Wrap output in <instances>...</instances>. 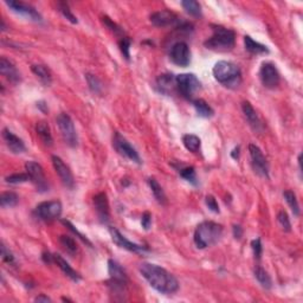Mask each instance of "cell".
Here are the masks:
<instances>
[{
  "label": "cell",
  "mask_w": 303,
  "mask_h": 303,
  "mask_svg": "<svg viewBox=\"0 0 303 303\" xmlns=\"http://www.w3.org/2000/svg\"><path fill=\"white\" fill-rule=\"evenodd\" d=\"M140 274L150 283L153 289L164 295H171L179 289L178 279L166 269L153 264V263H142L140 264Z\"/></svg>",
  "instance_id": "cell-1"
},
{
  "label": "cell",
  "mask_w": 303,
  "mask_h": 303,
  "mask_svg": "<svg viewBox=\"0 0 303 303\" xmlns=\"http://www.w3.org/2000/svg\"><path fill=\"white\" fill-rule=\"evenodd\" d=\"M223 227L214 222H202L194 231L193 241L198 249H206L216 244L222 238Z\"/></svg>",
  "instance_id": "cell-2"
},
{
  "label": "cell",
  "mask_w": 303,
  "mask_h": 303,
  "mask_svg": "<svg viewBox=\"0 0 303 303\" xmlns=\"http://www.w3.org/2000/svg\"><path fill=\"white\" fill-rule=\"evenodd\" d=\"M212 36L204 43L205 48L217 52L232 50L236 42V33L232 30L221 25H212Z\"/></svg>",
  "instance_id": "cell-3"
},
{
  "label": "cell",
  "mask_w": 303,
  "mask_h": 303,
  "mask_svg": "<svg viewBox=\"0 0 303 303\" xmlns=\"http://www.w3.org/2000/svg\"><path fill=\"white\" fill-rule=\"evenodd\" d=\"M213 76L224 87L237 88L242 82L241 69L232 62L219 61L213 67Z\"/></svg>",
  "instance_id": "cell-4"
},
{
  "label": "cell",
  "mask_w": 303,
  "mask_h": 303,
  "mask_svg": "<svg viewBox=\"0 0 303 303\" xmlns=\"http://www.w3.org/2000/svg\"><path fill=\"white\" fill-rule=\"evenodd\" d=\"M176 83L180 95L188 100H192V97L202 89V82L194 74H180L176 76Z\"/></svg>",
  "instance_id": "cell-5"
},
{
  "label": "cell",
  "mask_w": 303,
  "mask_h": 303,
  "mask_svg": "<svg viewBox=\"0 0 303 303\" xmlns=\"http://www.w3.org/2000/svg\"><path fill=\"white\" fill-rule=\"evenodd\" d=\"M108 274H109L110 277L109 287L111 288V290L114 293H122L128 283V276L125 269L116 261L109 259L108 261Z\"/></svg>",
  "instance_id": "cell-6"
},
{
  "label": "cell",
  "mask_w": 303,
  "mask_h": 303,
  "mask_svg": "<svg viewBox=\"0 0 303 303\" xmlns=\"http://www.w3.org/2000/svg\"><path fill=\"white\" fill-rule=\"evenodd\" d=\"M56 122L65 144L70 147H76L78 145V136H77L75 125L71 117L67 113H61L57 116Z\"/></svg>",
  "instance_id": "cell-7"
},
{
  "label": "cell",
  "mask_w": 303,
  "mask_h": 303,
  "mask_svg": "<svg viewBox=\"0 0 303 303\" xmlns=\"http://www.w3.org/2000/svg\"><path fill=\"white\" fill-rule=\"evenodd\" d=\"M25 170H26L30 181L35 185L37 191L41 193L48 192L49 182L42 166L36 161H27L26 164H25Z\"/></svg>",
  "instance_id": "cell-8"
},
{
  "label": "cell",
  "mask_w": 303,
  "mask_h": 303,
  "mask_svg": "<svg viewBox=\"0 0 303 303\" xmlns=\"http://www.w3.org/2000/svg\"><path fill=\"white\" fill-rule=\"evenodd\" d=\"M62 204L57 200L43 202L35 208V214L41 221L51 222L58 219L62 214Z\"/></svg>",
  "instance_id": "cell-9"
},
{
  "label": "cell",
  "mask_w": 303,
  "mask_h": 303,
  "mask_svg": "<svg viewBox=\"0 0 303 303\" xmlns=\"http://www.w3.org/2000/svg\"><path fill=\"white\" fill-rule=\"evenodd\" d=\"M249 154H250L251 166L256 174H258L262 178H269V165L268 160L263 154L261 148L258 146L250 144L249 145Z\"/></svg>",
  "instance_id": "cell-10"
},
{
  "label": "cell",
  "mask_w": 303,
  "mask_h": 303,
  "mask_svg": "<svg viewBox=\"0 0 303 303\" xmlns=\"http://www.w3.org/2000/svg\"><path fill=\"white\" fill-rule=\"evenodd\" d=\"M113 147L115 148L117 153L124 156V158L130 160V161L133 162H136V164L139 165L141 164V159H140L139 153L136 152L135 148H134L121 134L117 133V131H115V134H114L113 136Z\"/></svg>",
  "instance_id": "cell-11"
},
{
  "label": "cell",
  "mask_w": 303,
  "mask_h": 303,
  "mask_svg": "<svg viewBox=\"0 0 303 303\" xmlns=\"http://www.w3.org/2000/svg\"><path fill=\"white\" fill-rule=\"evenodd\" d=\"M259 79L262 84L268 89H275L279 85L281 82V76H279L278 70L276 65L270 62H264L259 69Z\"/></svg>",
  "instance_id": "cell-12"
},
{
  "label": "cell",
  "mask_w": 303,
  "mask_h": 303,
  "mask_svg": "<svg viewBox=\"0 0 303 303\" xmlns=\"http://www.w3.org/2000/svg\"><path fill=\"white\" fill-rule=\"evenodd\" d=\"M170 58L173 64L186 68L191 63V50L185 42H177L170 51Z\"/></svg>",
  "instance_id": "cell-13"
},
{
  "label": "cell",
  "mask_w": 303,
  "mask_h": 303,
  "mask_svg": "<svg viewBox=\"0 0 303 303\" xmlns=\"http://www.w3.org/2000/svg\"><path fill=\"white\" fill-rule=\"evenodd\" d=\"M5 4H6L14 13L21 14V16L25 17V18L30 19V21H32L35 23L43 22L42 14L39 13L35 7L31 6V5L25 4V2H23V1H16V0H10V1L6 0Z\"/></svg>",
  "instance_id": "cell-14"
},
{
  "label": "cell",
  "mask_w": 303,
  "mask_h": 303,
  "mask_svg": "<svg viewBox=\"0 0 303 303\" xmlns=\"http://www.w3.org/2000/svg\"><path fill=\"white\" fill-rule=\"evenodd\" d=\"M109 233L111 237V241H113L117 247L126 249V250L130 251V252H135V253H144L146 251H148V248L144 247V245L136 244V243H133L130 241H128L127 238L117 230L116 227H109Z\"/></svg>",
  "instance_id": "cell-15"
},
{
  "label": "cell",
  "mask_w": 303,
  "mask_h": 303,
  "mask_svg": "<svg viewBox=\"0 0 303 303\" xmlns=\"http://www.w3.org/2000/svg\"><path fill=\"white\" fill-rule=\"evenodd\" d=\"M51 160H52L53 168H55L56 173L58 174L59 179L62 180L63 185H64L65 187L73 190V188L75 187V180H74V176L73 173H71L69 166L65 165V162L57 155H52Z\"/></svg>",
  "instance_id": "cell-16"
},
{
  "label": "cell",
  "mask_w": 303,
  "mask_h": 303,
  "mask_svg": "<svg viewBox=\"0 0 303 303\" xmlns=\"http://www.w3.org/2000/svg\"><path fill=\"white\" fill-rule=\"evenodd\" d=\"M151 23L154 26L158 27H167V26H173V25L178 24L179 18L176 13L171 12V11L162 10L158 11V12H154L151 14L150 17Z\"/></svg>",
  "instance_id": "cell-17"
},
{
  "label": "cell",
  "mask_w": 303,
  "mask_h": 303,
  "mask_svg": "<svg viewBox=\"0 0 303 303\" xmlns=\"http://www.w3.org/2000/svg\"><path fill=\"white\" fill-rule=\"evenodd\" d=\"M94 206H95L97 217L102 224H107L110 218L109 202L105 192H100L94 197Z\"/></svg>",
  "instance_id": "cell-18"
},
{
  "label": "cell",
  "mask_w": 303,
  "mask_h": 303,
  "mask_svg": "<svg viewBox=\"0 0 303 303\" xmlns=\"http://www.w3.org/2000/svg\"><path fill=\"white\" fill-rule=\"evenodd\" d=\"M1 134H2V139H4L7 148L12 152L13 154H21L26 151V146H25L24 141H23L21 138H18L16 134H13L10 129L4 128Z\"/></svg>",
  "instance_id": "cell-19"
},
{
  "label": "cell",
  "mask_w": 303,
  "mask_h": 303,
  "mask_svg": "<svg viewBox=\"0 0 303 303\" xmlns=\"http://www.w3.org/2000/svg\"><path fill=\"white\" fill-rule=\"evenodd\" d=\"M0 74L13 84L21 82V74L17 70V68L5 57L0 58Z\"/></svg>",
  "instance_id": "cell-20"
},
{
  "label": "cell",
  "mask_w": 303,
  "mask_h": 303,
  "mask_svg": "<svg viewBox=\"0 0 303 303\" xmlns=\"http://www.w3.org/2000/svg\"><path fill=\"white\" fill-rule=\"evenodd\" d=\"M242 110L243 114H244L245 119H247L248 124L250 125V127L252 128L255 131H261L263 129V125L262 121L259 120L258 115H257L256 110L253 109V107L251 105L250 102L244 101L242 103Z\"/></svg>",
  "instance_id": "cell-21"
},
{
  "label": "cell",
  "mask_w": 303,
  "mask_h": 303,
  "mask_svg": "<svg viewBox=\"0 0 303 303\" xmlns=\"http://www.w3.org/2000/svg\"><path fill=\"white\" fill-rule=\"evenodd\" d=\"M156 88L161 94L165 95H171L174 91L177 90V83H176V77L170 74H165L161 75L156 79Z\"/></svg>",
  "instance_id": "cell-22"
},
{
  "label": "cell",
  "mask_w": 303,
  "mask_h": 303,
  "mask_svg": "<svg viewBox=\"0 0 303 303\" xmlns=\"http://www.w3.org/2000/svg\"><path fill=\"white\" fill-rule=\"evenodd\" d=\"M53 263L57 264V267L61 269L63 273H64V275H67L70 279H73L74 282L81 281V278H82L81 275H79L76 270H74V269L70 267L69 263L65 261L61 255H58V253H53Z\"/></svg>",
  "instance_id": "cell-23"
},
{
  "label": "cell",
  "mask_w": 303,
  "mask_h": 303,
  "mask_svg": "<svg viewBox=\"0 0 303 303\" xmlns=\"http://www.w3.org/2000/svg\"><path fill=\"white\" fill-rule=\"evenodd\" d=\"M36 133L45 146H52L53 140H52V135H51L50 126L48 125V122H45V121L37 122Z\"/></svg>",
  "instance_id": "cell-24"
},
{
  "label": "cell",
  "mask_w": 303,
  "mask_h": 303,
  "mask_svg": "<svg viewBox=\"0 0 303 303\" xmlns=\"http://www.w3.org/2000/svg\"><path fill=\"white\" fill-rule=\"evenodd\" d=\"M244 47L245 50L249 51L252 55H263V53H269V49L261 43L253 41L250 36H244Z\"/></svg>",
  "instance_id": "cell-25"
},
{
  "label": "cell",
  "mask_w": 303,
  "mask_h": 303,
  "mask_svg": "<svg viewBox=\"0 0 303 303\" xmlns=\"http://www.w3.org/2000/svg\"><path fill=\"white\" fill-rule=\"evenodd\" d=\"M192 104H193L194 109H196L197 111V114H198L200 117L210 119V117H212L214 115V110L212 109V107H211V105L208 104L205 100L196 99L192 101Z\"/></svg>",
  "instance_id": "cell-26"
},
{
  "label": "cell",
  "mask_w": 303,
  "mask_h": 303,
  "mask_svg": "<svg viewBox=\"0 0 303 303\" xmlns=\"http://www.w3.org/2000/svg\"><path fill=\"white\" fill-rule=\"evenodd\" d=\"M31 70L35 75L41 79V82L45 85H50L51 82H52V75H51V71L49 68L45 67V65L41 64H36L31 67Z\"/></svg>",
  "instance_id": "cell-27"
},
{
  "label": "cell",
  "mask_w": 303,
  "mask_h": 303,
  "mask_svg": "<svg viewBox=\"0 0 303 303\" xmlns=\"http://www.w3.org/2000/svg\"><path fill=\"white\" fill-rule=\"evenodd\" d=\"M182 144H184L185 148L190 151L191 153H199L200 147H202V140L194 134H186L182 136Z\"/></svg>",
  "instance_id": "cell-28"
},
{
  "label": "cell",
  "mask_w": 303,
  "mask_h": 303,
  "mask_svg": "<svg viewBox=\"0 0 303 303\" xmlns=\"http://www.w3.org/2000/svg\"><path fill=\"white\" fill-rule=\"evenodd\" d=\"M148 185H150L152 193H153L154 198L156 199V202H158L159 204L165 205L166 202H167V198H166V194L164 192V190H162L161 185H160L154 178L148 179Z\"/></svg>",
  "instance_id": "cell-29"
},
{
  "label": "cell",
  "mask_w": 303,
  "mask_h": 303,
  "mask_svg": "<svg viewBox=\"0 0 303 303\" xmlns=\"http://www.w3.org/2000/svg\"><path fill=\"white\" fill-rule=\"evenodd\" d=\"M59 243H61L63 249H64V250L67 251V253H69L70 256H75L76 253L78 252V247H77V243L73 237L67 236V234H62V236L59 237Z\"/></svg>",
  "instance_id": "cell-30"
},
{
  "label": "cell",
  "mask_w": 303,
  "mask_h": 303,
  "mask_svg": "<svg viewBox=\"0 0 303 303\" xmlns=\"http://www.w3.org/2000/svg\"><path fill=\"white\" fill-rule=\"evenodd\" d=\"M253 274H255L257 281L264 289H270L273 287V281H271L270 275L262 267H256L255 270H253Z\"/></svg>",
  "instance_id": "cell-31"
},
{
  "label": "cell",
  "mask_w": 303,
  "mask_h": 303,
  "mask_svg": "<svg viewBox=\"0 0 303 303\" xmlns=\"http://www.w3.org/2000/svg\"><path fill=\"white\" fill-rule=\"evenodd\" d=\"M283 197H284L287 204L289 205L291 212H293L294 216L299 217L300 216V205H299V202H297V199H296V194L294 193L293 191L287 190V191H284V192H283Z\"/></svg>",
  "instance_id": "cell-32"
},
{
  "label": "cell",
  "mask_w": 303,
  "mask_h": 303,
  "mask_svg": "<svg viewBox=\"0 0 303 303\" xmlns=\"http://www.w3.org/2000/svg\"><path fill=\"white\" fill-rule=\"evenodd\" d=\"M181 6L190 16L197 17V18L202 16V6L196 0H184L181 1Z\"/></svg>",
  "instance_id": "cell-33"
},
{
  "label": "cell",
  "mask_w": 303,
  "mask_h": 303,
  "mask_svg": "<svg viewBox=\"0 0 303 303\" xmlns=\"http://www.w3.org/2000/svg\"><path fill=\"white\" fill-rule=\"evenodd\" d=\"M19 198L14 192H4L0 196V205L2 208L14 207L18 204Z\"/></svg>",
  "instance_id": "cell-34"
},
{
  "label": "cell",
  "mask_w": 303,
  "mask_h": 303,
  "mask_svg": "<svg viewBox=\"0 0 303 303\" xmlns=\"http://www.w3.org/2000/svg\"><path fill=\"white\" fill-rule=\"evenodd\" d=\"M179 174L181 178H184L186 181L190 182V184L194 185V186L198 185V181H197V176H196V170H194V167H192V166H190V167L180 168Z\"/></svg>",
  "instance_id": "cell-35"
},
{
  "label": "cell",
  "mask_w": 303,
  "mask_h": 303,
  "mask_svg": "<svg viewBox=\"0 0 303 303\" xmlns=\"http://www.w3.org/2000/svg\"><path fill=\"white\" fill-rule=\"evenodd\" d=\"M85 78H87L88 85H89V89L93 91L94 94H101L102 93V83L97 78L96 76L91 75V74H87L85 75Z\"/></svg>",
  "instance_id": "cell-36"
},
{
  "label": "cell",
  "mask_w": 303,
  "mask_h": 303,
  "mask_svg": "<svg viewBox=\"0 0 303 303\" xmlns=\"http://www.w3.org/2000/svg\"><path fill=\"white\" fill-rule=\"evenodd\" d=\"M30 180L28 178L27 173H16V174H11V176H8L5 178V181L7 182V184H12V185H18V184H23V182H26Z\"/></svg>",
  "instance_id": "cell-37"
},
{
  "label": "cell",
  "mask_w": 303,
  "mask_h": 303,
  "mask_svg": "<svg viewBox=\"0 0 303 303\" xmlns=\"http://www.w3.org/2000/svg\"><path fill=\"white\" fill-rule=\"evenodd\" d=\"M57 6H58V11L61 12L63 16H64V18H67L68 21L70 23H73V24H77L78 21H77V18L75 16H74L73 12L70 11L69 6H68L67 2H58L57 4Z\"/></svg>",
  "instance_id": "cell-38"
},
{
  "label": "cell",
  "mask_w": 303,
  "mask_h": 303,
  "mask_svg": "<svg viewBox=\"0 0 303 303\" xmlns=\"http://www.w3.org/2000/svg\"><path fill=\"white\" fill-rule=\"evenodd\" d=\"M120 45V50H121L122 55L127 61H129L130 59V45H131V41L130 38H128V37H122V39L119 43Z\"/></svg>",
  "instance_id": "cell-39"
},
{
  "label": "cell",
  "mask_w": 303,
  "mask_h": 303,
  "mask_svg": "<svg viewBox=\"0 0 303 303\" xmlns=\"http://www.w3.org/2000/svg\"><path fill=\"white\" fill-rule=\"evenodd\" d=\"M277 221H278L279 225H281L283 230L285 231V232H289L291 230V224L289 221V217H288V213L285 212V211H279L278 214H277Z\"/></svg>",
  "instance_id": "cell-40"
},
{
  "label": "cell",
  "mask_w": 303,
  "mask_h": 303,
  "mask_svg": "<svg viewBox=\"0 0 303 303\" xmlns=\"http://www.w3.org/2000/svg\"><path fill=\"white\" fill-rule=\"evenodd\" d=\"M62 223H63V224L65 225V227H67L68 228H69L70 231H73V232L75 233L76 236L78 237V238L81 239V241H82L83 243H85V244H88V245H89V247H93V244H91V242L89 241V239H88L87 237L84 236V234H82L81 232H79V231L77 230V228H75V227H74V225L71 224V223H70L69 221H62Z\"/></svg>",
  "instance_id": "cell-41"
},
{
  "label": "cell",
  "mask_w": 303,
  "mask_h": 303,
  "mask_svg": "<svg viewBox=\"0 0 303 303\" xmlns=\"http://www.w3.org/2000/svg\"><path fill=\"white\" fill-rule=\"evenodd\" d=\"M103 24L109 28L111 32L115 33V35H124V30H122L119 25L115 24V23L111 21L110 18H108V17H105V16L103 17Z\"/></svg>",
  "instance_id": "cell-42"
},
{
  "label": "cell",
  "mask_w": 303,
  "mask_h": 303,
  "mask_svg": "<svg viewBox=\"0 0 303 303\" xmlns=\"http://www.w3.org/2000/svg\"><path fill=\"white\" fill-rule=\"evenodd\" d=\"M1 258L2 261L8 263V264H14V262H16L12 252H11L4 244H1Z\"/></svg>",
  "instance_id": "cell-43"
},
{
  "label": "cell",
  "mask_w": 303,
  "mask_h": 303,
  "mask_svg": "<svg viewBox=\"0 0 303 303\" xmlns=\"http://www.w3.org/2000/svg\"><path fill=\"white\" fill-rule=\"evenodd\" d=\"M251 248H252L253 255H255L256 258H257V259L261 258L262 251H263V247H262L261 239H259V238L253 239V241L251 242Z\"/></svg>",
  "instance_id": "cell-44"
},
{
  "label": "cell",
  "mask_w": 303,
  "mask_h": 303,
  "mask_svg": "<svg viewBox=\"0 0 303 303\" xmlns=\"http://www.w3.org/2000/svg\"><path fill=\"white\" fill-rule=\"evenodd\" d=\"M205 202H206V206L208 207V210H211L214 213H219L218 202H217V200L213 196H206V198H205Z\"/></svg>",
  "instance_id": "cell-45"
},
{
  "label": "cell",
  "mask_w": 303,
  "mask_h": 303,
  "mask_svg": "<svg viewBox=\"0 0 303 303\" xmlns=\"http://www.w3.org/2000/svg\"><path fill=\"white\" fill-rule=\"evenodd\" d=\"M141 225L145 230H150L152 225V214L150 212H145L142 214L141 218Z\"/></svg>",
  "instance_id": "cell-46"
},
{
  "label": "cell",
  "mask_w": 303,
  "mask_h": 303,
  "mask_svg": "<svg viewBox=\"0 0 303 303\" xmlns=\"http://www.w3.org/2000/svg\"><path fill=\"white\" fill-rule=\"evenodd\" d=\"M232 231H233V237H234V238H236V239H241L242 238L243 228L239 227V225H233Z\"/></svg>",
  "instance_id": "cell-47"
},
{
  "label": "cell",
  "mask_w": 303,
  "mask_h": 303,
  "mask_svg": "<svg viewBox=\"0 0 303 303\" xmlns=\"http://www.w3.org/2000/svg\"><path fill=\"white\" fill-rule=\"evenodd\" d=\"M35 302H51V299L50 297H48L47 295H39L37 296L35 299Z\"/></svg>",
  "instance_id": "cell-48"
},
{
  "label": "cell",
  "mask_w": 303,
  "mask_h": 303,
  "mask_svg": "<svg viewBox=\"0 0 303 303\" xmlns=\"http://www.w3.org/2000/svg\"><path fill=\"white\" fill-rule=\"evenodd\" d=\"M37 107L41 109L43 113H48V104L45 103V101H39L37 102Z\"/></svg>",
  "instance_id": "cell-49"
},
{
  "label": "cell",
  "mask_w": 303,
  "mask_h": 303,
  "mask_svg": "<svg viewBox=\"0 0 303 303\" xmlns=\"http://www.w3.org/2000/svg\"><path fill=\"white\" fill-rule=\"evenodd\" d=\"M231 156H232L234 160H238V158H239V147H236L232 152H231Z\"/></svg>",
  "instance_id": "cell-50"
}]
</instances>
